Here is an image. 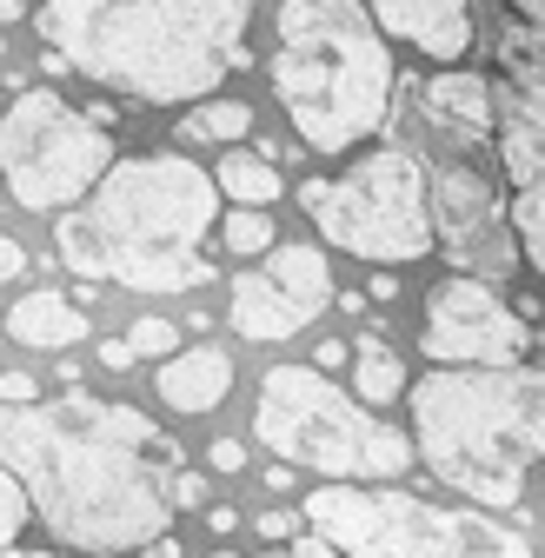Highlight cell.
Here are the masks:
<instances>
[{
  "label": "cell",
  "instance_id": "obj_5",
  "mask_svg": "<svg viewBox=\"0 0 545 558\" xmlns=\"http://www.w3.org/2000/svg\"><path fill=\"white\" fill-rule=\"evenodd\" d=\"M272 34V94L313 154H353L386 126L399 74L366 0H280Z\"/></svg>",
  "mask_w": 545,
  "mask_h": 558
},
{
  "label": "cell",
  "instance_id": "obj_14",
  "mask_svg": "<svg viewBox=\"0 0 545 558\" xmlns=\"http://www.w3.org/2000/svg\"><path fill=\"white\" fill-rule=\"evenodd\" d=\"M493 154H499V173L512 193L545 180V100L493 87Z\"/></svg>",
  "mask_w": 545,
  "mask_h": 558
},
{
  "label": "cell",
  "instance_id": "obj_2",
  "mask_svg": "<svg viewBox=\"0 0 545 558\" xmlns=\"http://www.w3.org/2000/svg\"><path fill=\"white\" fill-rule=\"evenodd\" d=\"M253 0H34L40 47L107 94L193 107L246 66Z\"/></svg>",
  "mask_w": 545,
  "mask_h": 558
},
{
  "label": "cell",
  "instance_id": "obj_15",
  "mask_svg": "<svg viewBox=\"0 0 545 558\" xmlns=\"http://www.w3.org/2000/svg\"><path fill=\"white\" fill-rule=\"evenodd\" d=\"M154 392H160L173 412H186V418L214 412V405L233 392V353H227V345L193 339V345H180L173 360H160V373H154Z\"/></svg>",
  "mask_w": 545,
  "mask_h": 558
},
{
  "label": "cell",
  "instance_id": "obj_7",
  "mask_svg": "<svg viewBox=\"0 0 545 558\" xmlns=\"http://www.w3.org/2000/svg\"><path fill=\"white\" fill-rule=\"evenodd\" d=\"M300 519L332 558H532V538L512 525L399 485H313Z\"/></svg>",
  "mask_w": 545,
  "mask_h": 558
},
{
  "label": "cell",
  "instance_id": "obj_24",
  "mask_svg": "<svg viewBox=\"0 0 545 558\" xmlns=\"http://www.w3.org/2000/svg\"><path fill=\"white\" fill-rule=\"evenodd\" d=\"M133 360H173L180 353V326L173 319H133V332L120 339Z\"/></svg>",
  "mask_w": 545,
  "mask_h": 558
},
{
  "label": "cell",
  "instance_id": "obj_16",
  "mask_svg": "<svg viewBox=\"0 0 545 558\" xmlns=\"http://www.w3.org/2000/svg\"><path fill=\"white\" fill-rule=\"evenodd\" d=\"M426 120L459 140V147H493V81L472 74V66H452V74L426 81Z\"/></svg>",
  "mask_w": 545,
  "mask_h": 558
},
{
  "label": "cell",
  "instance_id": "obj_28",
  "mask_svg": "<svg viewBox=\"0 0 545 558\" xmlns=\"http://www.w3.org/2000/svg\"><path fill=\"white\" fill-rule=\"evenodd\" d=\"M199 499H207V478H199V472H193V465H186V472H180V478H173V519H180V512H193V506H199Z\"/></svg>",
  "mask_w": 545,
  "mask_h": 558
},
{
  "label": "cell",
  "instance_id": "obj_20",
  "mask_svg": "<svg viewBox=\"0 0 545 558\" xmlns=\"http://www.w3.org/2000/svg\"><path fill=\"white\" fill-rule=\"evenodd\" d=\"M246 133H253V107L233 94H214V100H193V113L173 120V154L180 147H240Z\"/></svg>",
  "mask_w": 545,
  "mask_h": 558
},
{
  "label": "cell",
  "instance_id": "obj_34",
  "mask_svg": "<svg viewBox=\"0 0 545 558\" xmlns=\"http://www.w3.org/2000/svg\"><path fill=\"white\" fill-rule=\"evenodd\" d=\"M100 366H107V373H126V366H133V353H126L120 339H107V345H100Z\"/></svg>",
  "mask_w": 545,
  "mask_h": 558
},
{
  "label": "cell",
  "instance_id": "obj_18",
  "mask_svg": "<svg viewBox=\"0 0 545 558\" xmlns=\"http://www.w3.org/2000/svg\"><path fill=\"white\" fill-rule=\"evenodd\" d=\"M499 74H506V87H512V94L545 100V0H506Z\"/></svg>",
  "mask_w": 545,
  "mask_h": 558
},
{
  "label": "cell",
  "instance_id": "obj_11",
  "mask_svg": "<svg viewBox=\"0 0 545 558\" xmlns=\"http://www.w3.org/2000/svg\"><path fill=\"white\" fill-rule=\"evenodd\" d=\"M532 345V326L512 319V306L499 300V287L480 279H439L426 293V319H420V353L446 373H493V366H519Z\"/></svg>",
  "mask_w": 545,
  "mask_h": 558
},
{
  "label": "cell",
  "instance_id": "obj_31",
  "mask_svg": "<svg viewBox=\"0 0 545 558\" xmlns=\"http://www.w3.org/2000/svg\"><path fill=\"white\" fill-rule=\"evenodd\" d=\"M266 558H332V551H326V545H319L313 532H300L293 545H280V551H266Z\"/></svg>",
  "mask_w": 545,
  "mask_h": 558
},
{
  "label": "cell",
  "instance_id": "obj_8",
  "mask_svg": "<svg viewBox=\"0 0 545 558\" xmlns=\"http://www.w3.org/2000/svg\"><path fill=\"white\" fill-rule=\"evenodd\" d=\"M300 206L313 214L319 240L373 259L405 266L433 253V206H426V160L413 147H373L332 180H300Z\"/></svg>",
  "mask_w": 545,
  "mask_h": 558
},
{
  "label": "cell",
  "instance_id": "obj_38",
  "mask_svg": "<svg viewBox=\"0 0 545 558\" xmlns=\"http://www.w3.org/2000/svg\"><path fill=\"white\" fill-rule=\"evenodd\" d=\"M0 558H53V551H27V545H0Z\"/></svg>",
  "mask_w": 545,
  "mask_h": 558
},
{
  "label": "cell",
  "instance_id": "obj_10",
  "mask_svg": "<svg viewBox=\"0 0 545 558\" xmlns=\"http://www.w3.org/2000/svg\"><path fill=\"white\" fill-rule=\"evenodd\" d=\"M326 306H332V266H326V246L313 240H272V253L233 272V293H227V319L253 345H280L306 332Z\"/></svg>",
  "mask_w": 545,
  "mask_h": 558
},
{
  "label": "cell",
  "instance_id": "obj_30",
  "mask_svg": "<svg viewBox=\"0 0 545 558\" xmlns=\"http://www.w3.org/2000/svg\"><path fill=\"white\" fill-rule=\"evenodd\" d=\"M21 272H27V246L0 233V287H8V279H21Z\"/></svg>",
  "mask_w": 545,
  "mask_h": 558
},
{
  "label": "cell",
  "instance_id": "obj_37",
  "mask_svg": "<svg viewBox=\"0 0 545 558\" xmlns=\"http://www.w3.org/2000/svg\"><path fill=\"white\" fill-rule=\"evenodd\" d=\"M133 558H180V538H173V532H167V538H154V545H147V551H133Z\"/></svg>",
  "mask_w": 545,
  "mask_h": 558
},
{
  "label": "cell",
  "instance_id": "obj_23",
  "mask_svg": "<svg viewBox=\"0 0 545 558\" xmlns=\"http://www.w3.org/2000/svg\"><path fill=\"white\" fill-rule=\"evenodd\" d=\"M220 240H227V253L233 259H259V253H272V220L266 214H253V206H233V214H220Z\"/></svg>",
  "mask_w": 545,
  "mask_h": 558
},
{
  "label": "cell",
  "instance_id": "obj_22",
  "mask_svg": "<svg viewBox=\"0 0 545 558\" xmlns=\"http://www.w3.org/2000/svg\"><path fill=\"white\" fill-rule=\"evenodd\" d=\"M506 227H512L519 259L545 279V180H532V186H519V193L506 199Z\"/></svg>",
  "mask_w": 545,
  "mask_h": 558
},
{
  "label": "cell",
  "instance_id": "obj_13",
  "mask_svg": "<svg viewBox=\"0 0 545 558\" xmlns=\"http://www.w3.org/2000/svg\"><path fill=\"white\" fill-rule=\"evenodd\" d=\"M366 21L379 27V40H405L426 60L472 53V0H366Z\"/></svg>",
  "mask_w": 545,
  "mask_h": 558
},
{
  "label": "cell",
  "instance_id": "obj_39",
  "mask_svg": "<svg viewBox=\"0 0 545 558\" xmlns=\"http://www.w3.org/2000/svg\"><path fill=\"white\" fill-rule=\"evenodd\" d=\"M214 558H246V551H214ZM259 558H266V551H259Z\"/></svg>",
  "mask_w": 545,
  "mask_h": 558
},
{
  "label": "cell",
  "instance_id": "obj_36",
  "mask_svg": "<svg viewBox=\"0 0 545 558\" xmlns=\"http://www.w3.org/2000/svg\"><path fill=\"white\" fill-rule=\"evenodd\" d=\"M34 14V0H0V27H14V21H27Z\"/></svg>",
  "mask_w": 545,
  "mask_h": 558
},
{
  "label": "cell",
  "instance_id": "obj_4",
  "mask_svg": "<svg viewBox=\"0 0 545 558\" xmlns=\"http://www.w3.org/2000/svg\"><path fill=\"white\" fill-rule=\"evenodd\" d=\"M413 412V459L459 499L512 512L525 478L545 465V360L493 366V373H420L405 379Z\"/></svg>",
  "mask_w": 545,
  "mask_h": 558
},
{
  "label": "cell",
  "instance_id": "obj_33",
  "mask_svg": "<svg viewBox=\"0 0 545 558\" xmlns=\"http://www.w3.org/2000/svg\"><path fill=\"white\" fill-rule=\"evenodd\" d=\"M207 532L233 538V532H240V512H233V506H214V512H207Z\"/></svg>",
  "mask_w": 545,
  "mask_h": 558
},
{
  "label": "cell",
  "instance_id": "obj_1",
  "mask_svg": "<svg viewBox=\"0 0 545 558\" xmlns=\"http://www.w3.org/2000/svg\"><path fill=\"white\" fill-rule=\"evenodd\" d=\"M0 472L60 545L126 558L173 532V478L186 472V452L141 405L74 386L60 399L0 405Z\"/></svg>",
  "mask_w": 545,
  "mask_h": 558
},
{
  "label": "cell",
  "instance_id": "obj_12",
  "mask_svg": "<svg viewBox=\"0 0 545 558\" xmlns=\"http://www.w3.org/2000/svg\"><path fill=\"white\" fill-rule=\"evenodd\" d=\"M426 206H433V246H446L452 272L480 279V287L512 272L519 246H512V227H506V206H499V193L480 167L446 160L439 173H426Z\"/></svg>",
  "mask_w": 545,
  "mask_h": 558
},
{
  "label": "cell",
  "instance_id": "obj_21",
  "mask_svg": "<svg viewBox=\"0 0 545 558\" xmlns=\"http://www.w3.org/2000/svg\"><path fill=\"white\" fill-rule=\"evenodd\" d=\"M207 180H214V193H220V199H233V206H253V214H266V206L287 193L280 167H272V160H259V154H246V147H227V154H220V167H214Z\"/></svg>",
  "mask_w": 545,
  "mask_h": 558
},
{
  "label": "cell",
  "instance_id": "obj_19",
  "mask_svg": "<svg viewBox=\"0 0 545 558\" xmlns=\"http://www.w3.org/2000/svg\"><path fill=\"white\" fill-rule=\"evenodd\" d=\"M347 360H353V399H360L366 412H379V405H399V399H405V360L392 353L379 332H360V339L347 345Z\"/></svg>",
  "mask_w": 545,
  "mask_h": 558
},
{
  "label": "cell",
  "instance_id": "obj_26",
  "mask_svg": "<svg viewBox=\"0 0 545 558\" xmlns=\"http://www.w3.org/2000/svg\"><path fill=\"white\" fill-rule=\"evenodd\" d=\"M34 399H47L34 373H0V405H34Z\"/></svg>",
  "mask_w": 545,
  "mask_h": 558
},
{
  "label": "cell",
  "instance_id": "obj_29",
  "mask_svg": "<svg viewBox=\"0 0 545 558\" xmlns=\"http://www.w3.org/2000/svg\"><path fill=\"white\" fill-rule=\"evenodd\" d=\"M207 465H214V472H227V478H233V472H240V465H246V446H240V439H214V446H207Z\"/></svg>",
  "mask_w": 545,
  "mask_h": 558
},
{
  "label": "cell",
  "instance_id": "obj_3",
  "mask_svg": "<svg viewBox=\"0 0 545 558\" xmlns=\"http://www.w3.org/2000/svg\"><path fill=\"white\" fill-rule=\"evenodd\" d=\"M220 193L186 154H113L100 186L53 220L66 272L133 293H193L214 279Z\"/></svg>",
  "mask_w": 545,
  "mask_h": 558
},
{
  "label": "cell",
  "instance_id": "obj_32",
  "mask_svg": "<svg viewBox=\"0 0 545 558\" xmlns=\"http://www.w3.org/2000/svg\"><path fill=\"white\" fill-rule=\"evenodd\" d=\"M339 366H347V339H326L313 353V373H339Z\"/></svg>",
  "mask_w": 545,
  "mask_h": 558
},
{
  "label": "cell",
  "instance_id": "obj_27",
  "mask_svg": "<svg viewBox=\"0 0 545 558\" xmlns=\"http://www.w3.org/2000/svg\"><path fill=\"white\" fill-rule=\"evenodd\" d=\"M253 532H259V538H272V551H280V545H293V538H300V519H293V512H266V519H253Z\"/></svg>",
  "mask_w": 545,
  "mask_h": 558
},
{
  "label": "cell",
  "instance_id": "obj_40",
  "mask_svg": "<svg viewBox=\"0 0 545 558\" xmlns=\"http://www.w3.org/2000/svg\"><path fill=\"white\" fill-rule=\"evenodd\" d=\"M0 60H8V34H0Z\"/></svg>",
  "mask_w": 545,
  "mask_h": 558
},
{
  "label": "cell",
  "instance_id": "obj_17",
  "mask_svg": "<svg viewBox=\"0 0 545 558\" xmlns=\"http://www.w3.org/2000/svg\"><path fill=\"white\" fill-rule=\"evenodd\" d=\"M8 339L27 345V353H66V345L87 339V300L81 293H53L34 287L8 306Z\"/></svg>",
  "mask_w": 545,
  "mask_h": 558
},
{
  "label": "cell",
  "instance_id": "obj_35",
  "mask_svg": "<svg viewBox=\"0 0 545 558\" xmlns=\"http://www.w3.org/2000/svg\"><path fill=\"white\" fill-rule=\"evenodd\" d=\"M373 300H379V306L399 300V272H373Z\"/></svg>",
  "mask_w": 545,
  "mask_h": 558
},
{
  "label": "cell",
  "instance_id": "obj_6",
  "mask_svg": "<svg viewBox=\"0 0 545 558\" xmlns=\"http://www.w3.org/2000/svg\"><path fill=\"white\" fill-rule=\"evenodd\" d=\"M253 439L287 472L306 465L332 485H392L413 472V439L313 366H272L259 379Z\"/></svg>",
  "mask_w": 545,
  "mask_h": 558
},
{
  "label": "cell",
  "instance_id": "obj_9",
  "mask_svg": "<svg viewBox=\"0 0 545 558\" xmlns=\"http://www.w3.org/2000/svg\"><path fill=\"white\" fill-rule=\"evenodd\" d=\"M113 167V133H100L60 87H21L0 113V180L27 214L81 206Z\"/></svg>",
  "mask_w": 545,
  "mask_h": 558
},
{
  "label": "cell",
  "instance_id": "obj_25",
  "mask_svg": "<svg viewBox=\"0 0 545 558\" xmlns=\"http://www.w3.org/2000/svg\"><path fill=\"white\" fill-rule=\"evenodd\" d=\"M27 519H34V512H27V493H21L8 472H0V545H14V538L27 532Z\"/></svg>",
  "mask_w": 545,
  "mask_h": 558
}]
</instances>
